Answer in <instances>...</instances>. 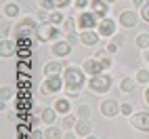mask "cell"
<instances>
[{
  "label": "cell",
  "instance_id": "cell-5",
  "mask_svg": "<svg viewBox=\"0 0 149 139\" xmlns=\"http://www.w3.org/2000/svg\"><path fill=\"white\" fill-rule=\"evenodd\" d=\"M76 21H78V32H86V29H97L101 19L88 8V11H80V15L76 17Z\"/></svg>",
  "mask_w": 149,
  "mask_h": 139
},
{
  "label": "cell",
  "instance_id": "cell-11",
  "mask_svg": "<svg viewBox=\"0 0 149 139\" xmlns=\"http://www.w3.org/2000/svg\"><path fill=\"white\" fill-rule=\"evenodd\" d=\"M130 124L139 131H145L149 133V112H134L130 116Z\"/></svg>",
  "mask_w": 149,
  "mask_h": 139
},
{
  "label": "cell",
  "instance_id": "cell-44",
  "mask_svg": "<svg viewBox=\"0 0 149 139\" xmlns=\"http://www.w3.org/2000/svg\"><path fill=\"white\" fill-rule=\"evenodd\" d=\"M143 57H145V61H147V63H149V48H147V51H145V53H143Z\"/></svg>",
  "mask_w": 149,
  "mask_h": 139
},
{
  "label": "cell",
  "instance_id": "cell-9",
  "mask_svg": "<svg viewBox=\"0 0 149 139\" xmlns=\"http://www.w3.org/2000/svg\"><path fill=\"white\" fill-rule=\"evenodd\" d=\"M116 27H118V21H113L111 17H105V19L99 21L97 32L101 34V38H113L116 36Z\"/></svg>",
  "mask_w": 149,
  "mask_h": 139
},
{
  "label": "cell",
  "instance_id": "cell-31",
  "mask_svg": "<svg viewBox=\"0 0 149 139\" xmlns=\"http://www.w3.org/2000/svg\"><path fill=\"white\" fill-rule=\"evenodd\" d=\"M11 95H13V88L11 86H2V88H0V101H8Z\"/></svg>",
  "mask_w": 149,
  "mask_h": 139
},
{
  "label": "cell",
  "instance_id": "cell-18",
  "mask_svg": "<svg viewBox=\"0 0 149 139\" xmlns=\"http://www.w3.org/2000/svg\"><path fill=\"white\" fill-rule=\"evenodd\" d=\"M136 78H130V76H124L122 80H120V93H134L136 91Z\"/></svg>",
  "mask_w": 149,
  "mask_h": 139
},
{
  "label": "cell",
  "instance_id": "cell-39",
  "mask_svg": "<svg viewBox=\"0 0 149 139\" xmlns=\"http://www.w3.org/2000/svg\"><path fill=\"white\" fill-rule=\"evenodd\" d=\"M105 48H107V51L113 55V53H118V48H120V46H118V44H116V42L111 40V42H107V44H105Z\"/></svg>",
  "mask_w": 149,
  "mask_h": 139
},
{
  "label": "cell",
  "instance_id": "cell-6",
  "mask_svg": "<svg viewBox=\"0 0 149 139\" xmlns=\"http://www.w3.org/2000/svg\"><path fill=\"white\" fill-rule=\"evenodd\" d=\"M61 88H65V78H63V74L46 76V78H44V82H42V93H44V95L59 93Z\"/></svg>",
  "mask_w": 149,
  "mask_h": 139
},
{
  "label": "cell",
  "instance_id": "cell-15",
  "mask_svg": "<svg viewBox=\"0 0 149 139\" xmlns=\"http://www.w3.org/2000/svg\"><path fill=\"white\" fill-rule=\"evenodd\" d=\"M91 11L99 19H105V17H109V4L105 0H91Z\"/></svg>",
  "mask_w": 149,
  "mask_h": 139
},
{
  "label": "cell",
  "instance_id": "cell-13",
  "mask_svg": "<svg viewBox=\"0 0 149 139\" xmlns=\"http://www.w3.org/2000/svg\"><path fill=\"white\" fill-rule=\"evenodd\" d=\"M99 40H101V34L97 29H86V32H80V42L84 46H97Z\"/></svg>",
  "mask_w": 149,
  "mask_h": 139
},
{
  "label": "cell",
  "instance_id": "cell-42",
  "mask_svg": "<svg viewBox=\"0 0 149 139\" xmlns=\"http://www.w3.org/2000/svg\"><path fill=\"white\" fill-rule=\"evenodd\" d=\"M8 29H11V27H8V23H4V21H2V25H0V32H2V38H4V34H8Z\"/></svg>",
  "mask_w": 149,
  "mask_h": 139
},
{
  "label": "cell",
  "instance_id": "cell-28",
  "mask_svg": "<svg viewBox=\"0 0 149 139\" xmlns=\"http://www.w3.org/2000/svg\"><path fill=\"white\" fill-rule=\"evenodd\" d=\"M36 6L38 8H44V11H55L57 2H55V0H36Z\"/></svg>",
  "mask_w": 149,
  "mask_h": 139
},
{
  "label": "cell",
  "instance_id": "cell-2",
  "mask_svg": "<svg viewBox=\"0 0 149 139\" xmlns=\"http://www.w3.org/2000/svg\"><path fill=\"white\" fill-rule=\"evenodd\" d=\"M38 25H40V21L36 17H21V21L15 25V34L17 38H36Z\"/></svg>",
  "mask_w": 149,
  "mask_h": 139
},
{
  "label": "cell",
  "instance_id": "cell-30",
  "mask_svg": "<svg viewBox=\"0 0 149 139\" xmlns=\"http://www.w3.org/2000/svg\"><path fill=\"white\" fill-rule=\"evenodd\" d=\"M120 114L130 118V116L134 114V107H132V103H122V105H120Z\"/></svg>",
  "mask_w": 149,
  "mask_h": 139
},
{
  "label": "cell",
  "instance_id": "cell-34",
  "mask_svg": "<svg viewBox=\"0 0 149 139\" xmlns=\"http://www.w3.org/2000/svg\"><path fill=\"white\" fill-rule=\"evenodd\" d=\"M139 15H141V19H143L145 23H149V0L145 2V6L141 8V13H139Z\"/></svg>",
  "mask_w": 149,
  "mask_h": 139
},
{
  "label": "cell",
  "instance_id": "cell-33",
  "mask_svg": "<svg viewBox=\"0 0 149 139\" xmlns=\"http://www.w3.org/2000/svg\"><path fill=\"white\" fill-rule=\"evenodd\" d=\"M74 6L80 11H86V8H91V0H74Z\"/></svg>",
  "mask_w": 149,
  "mask_h": 139
},
{
  "label": "cell",
  "instance_id": "cell-4",
  "mask_svg": "<svg viewBox=\"0 0 149 139\" xmlns=\"http://www.w3.org/2000/svg\"><path fill=\"white\" fill-rule=\"evenodd\" d=\"M113 80H111V76L109 74H99V76H91L88 78V88L95 93V95H105L109 88H111Z\"/></svg>",
  "mask_w": 149,
  "mask_h": 139
},
{
  "label": "cell",
  "instance_id": "cell-20",
  "mask_svg": "<svg viewBox=\"0 0 149 139\" xmlns=\"http://www.w3.org/2000/svg\"><path fill=\"white\" fill-rule=\"evenodd\" d=\"M63 70H65V65L55 59V61H48V63L44 65V74H46V76H55V74H63Z\"/></svg>",
  "mask_w": 149,
  "mask_h": 139
},
{
  "label": "cell",
  "instance_id": "cell-10",
  "mask_svg": "<svg viewBox=\"0 0 149 139\" xmlns=\"http://www.w3.org/2000/svg\"><path fill=\"white\" fill-rule=\"evenodd\" d=\"M82 70L86 72L88 78H91V76H99V74H103V72H105V67L101 65V61H99V59H95V57L84 59V61H82Z\"/></svg>",
  "mask_w": 149,
  "mask_h": 139
},
{
  "label": "cell",
  "instance_id": "cell-25",
  "mask_svg": "<svg viewBox=\"0 0 149 139\" xmlns=\"http://www.w3.org/2000/svg\"><path fill=\"white\" fill-rule=\"evenodd\" d=\"M61 29H63L65 34L76 32V29H78V21H76V19H72V17H67L65 21H63V25H61Z\"/></svg>",
  "mask_w": 149,
  "mask_h": 139
},
{
  "label": "cell",
  "instance_id": "cell-14",
  "mask_svg": "<svg viewBox=\"0 0 149 139\" xmlns=\"http://www.w3.org/2000/svg\"><path fill=\"white\" fill-rule=\"evenodd\" d=\"M74 131H76V135L78 137H88V135H91L93 133V122H91V118H78V122H76V128H74Z\"/></svg>",
  "mask_w": 149,
  "mask_h": 139
},
{
  "label": "cell",
  "instance_id": "cell-26",
  "mask_svg": "<svg viewBox=\"0 0 149 139\" xmlns=\"http://www.w3.org/2000/svg\"><path fill=\"white\" fill-rule=\"evenodd\" d=\"M134 78H136L139 84H149V67H141Z\"/></svg>",
  "mask_w": 149,
  "mask_h": 139
},
{
  "label": "cell",
  "instance_id": "cell-36",
  "mask_svg": "<svg viewBox=\"0 0 149 139\" xmlns=\"http://www.w3.org/2000/svg\"><path fill=\"white\" fill-rule=\"evenodd\" d=\"M29 139H44V131H36V128H32Z\"/></svg>",
  "mask_w": 149,
  "mask_h": 139
},
{
  "label": "cell",
  "instance_id": "cell-21",
  "mask_svg": "<svg viewBox=\"0 0 149 139\" xmlns=\"http://www.w3.org/2000/svg\"><path fill=\"white\" fill-rule=\"evenodd\" d=\"M19 15H21L19 4H15V2H6V4H4V17H6V19H15V17H19Z\"/></svg>",
  "mask_w": 149,
  "mask_h": 139
},
{
  "label": "cell",
  "instance_id": "cell-23",
  "mask_svg": "<svg viewBox=\"0 0 149 139\" xmlns=\"http://www.w3.org/2000/svg\"><path fill=\"white\" fill-rule=\"evenodd\" d=\"M65 15H63V11L61 8H55V11H51V17H48V23H53V25H63V21H65Z\"/></svg>",
  "mask_w": 149,
  "mask_h": 139
},
{
  "label": "cell",
  "instance_id": "cell-35",
  "mask_svg": "<svg viewBox=\"0 0 149 139\" xmlns=\"http://www.w3.org/2000/svg\"><path fill=\"white\" fill-rule=\"evenodd\" d=\"M17 55L21 57V59H29V55H32V51H29V46H19Z\"/></svg>",
  "mask_w": 149,
  "mask_h": 139
},
{
  "label": "cell",
  "instance_id": "cell-7",
  "mask_svg": "<svg viewBox=\"0 0 149 139\" xmlns=\"http://www.w3.org/2000/svg\"><path fill=\"white\" fill-rule=\"evenodd\" d=\"M99 110H101V114L105 118H116L118 114H120V103L116 101V99H101L99 101Z\"/></svg>",
  "mask_w": 149,
  "mask_h": 139
},
{
  "label": "cell",
  "instance_id": "cell-37",
  "mask_svg": "<svg viewBox=\"0 0 149 139\" xmlns=\"http://www.w3.org/2000/svg\"><path fill=\"white\" fill-rule=\"evenodd\" d=\"M113 42H116L118 46H122V44L126 42V36H124V34H116V36H113Z\"/></svg>",
  "mask_w": 149,
  "mask_h": 139
},
{
  "label": "cell",
  "instance_id": "cell-43",
  "mask_svg": "<svg viewBox=\"0 0 149 139\" xmlns=\"http://www.w3.org/2000/svg\"><path fill=\"white\" fill-rule=\"evenodd\" d=\"M63 139H78V135H76V131L72 133V131H67L65 135H63Z\"/></svg>",
  "mask_w": 149,
  "mask_h": 139
},
{
  "label": "cell",
  "instance_id": "cell-41",
  "mask_svg": "<svg viewBox=\"0 0 149 139\" xmlns=\"http://www.w3.org/2000/svg\"><path fill=\"white\" fill-rule=\"evenodd\" d=\"M145 2H147V0H132V4H134V6L139 8V11H141V8L145 6Z\"/></svg>",
  "mask_w": 149,
  "mask_h": 139
},
{
  "label": "cell",
  "instance_id": "cell-29",
  "mask_svg": "<svg viewBox=\"0 0 149 139\" xmlns=\"http://www.w3.org/2000/svg\"><path fill=\"white\" fill-rule=\"evenodd\" d=\"M76 116L78 118H91V107H88V105H78Z\"/></svg>",
  "mask_w": 149,
  "mask_h": 139
},
{
  "label": "cell",
  "instance_id": "cell-1",
  "mask_svg": "<svg viewBox=\"0 0 149 139\" xmlns=\"http://www.w3.org/2000/svg\"><path fill=\"white\" fill-rule=\"evenodd\" d=\"M63 78H65V93L69 99L80 97L82 88L86 86V72L82 70V65H65L63 70Z\"/></svg>",
  "mask_w": 149,
  "mask_h": 139
},
{
  "label": "cell",
  "instance_id": "cell-24",
  "mask_svg": "<svg viewBox=\"0 0 149 139\" xmlns=\"http://www.w3.org/2000/svg\"><path fill=\"white\" fill-rule=\"evenodd\" d=\"M134 42L139 46V51H147V48H149V32H139Z\"/></svg>",
  "mask_w": 149,
  "mask_h": 139
},
{
  "label": "cell",
  "instance_id": "cell-45",
  "mask_svg": "<svg viewBox=\"0 0 149 139\" xmlns=\"http://www.w3.org/2000/svg\"><path fill=\"white\" fill-rule=\"evenodd\" d=\"M145 101H147V105H149V86H147V91H145Z\"/></svg>",
  "mask_w": 149,
  "mask_h": 139
},
{
  "label": "cell",
  "instance_id": "cell-17",
  "mask_svg": "<svg viewBox=\"0 0 149 139\" xmlns=\"http://www.w3.org/2000/svg\"><path fill=\"white\" fill-rule=\"evenodd\" d=\"M57 116H59V112L55 110V107H44V110L40 112V120H42L46 126H51V124L57 122Z\"/></svg>",
  "mask_w": 149,
  "mask_h": 139
},
{
  "label": "cell",
  "instance_id": "cell-32",
  "mask_svg": "<svg viewBox=\"0 0 149 139\" xmlns=\"http://www.w3.org/2000/svg\"><path fill=\"white\" fill-rule=\"evenodd\" d=\"M65 40L69 42V44H78V42H80V34H76V32H69V34H65Z\"/></svg>",
  "mask_w": 149,
  "mask_h": 139
},
{
  "label": "cell",
  "instance_id": "cell-38",
  "mask_svg": "<svg viewBox=\"0 0 149 139\" xmlns=\"http://www.w3.org/2000/svg\"><path fill=\"white\" fill-rule=\"evenodd\" d=\"M19 72H29V59H25V61H19Z\"/></svg>",
  "mask_w": 149,
  "mask_h": 139
},
{
  "label": "cell",
  "instance_id": "cell-12",
  "mask_svg": "<svg viewBox=\"0 0 149 139\" xmlns=\"http://www.w3.org/2000/svg\"><path fill=\"white\" fill-rule=\"evenodd\" d=\"M72 44H69L67 40H57V42H53V46H51V53L57 57V59H65L69 53H72Z\"/></svg>",
  "mask_w": 149,
  "mask_h": 139
},
{
  "label": "cell",
  "instance_id": "cell-3",
  "mask_svg": "<svg viewBox=\"0 0 149 139\" xmlns=\"http://www.w3.org/2000/svg\"><path fill=\"white\" fill-rule=\"evenodd\" d=\"M61 34H65L63 32V29L61 27H59V25H53V23H40V25H38V34H36V38H38V40H40V42H57V38L59 36H61Z\"/></svg>",
  "mask_w": 149,
  "mask_h": 139
},
{
  "label": "cell",
  "instance_id": "cell-22",
  "mask_svg": "<svg viewBox=\"0 0 149 139\" xmlns=\"http://www.w3.org/2000/svg\"><path fill=\"white\" fill-rule=\"evenodd\" d=\"M63 135H65V133H63L57 124L46 126V131H44V139H63Z\"/></svg>",
  "mask_w": 149,
  "mask_h": 139
},
{
  "label": "cell",
  "instance_id": "cell-47",
  "mask_svg": "<svg viewBox=\"0 0 149 139\" xmlns=\"http://www.w3.org/2000/svg\"><path fill=\"white\" fill-rule=\"evenodd\" d=\"M105 2H107V4H113V2H118V0H105Z\"/></svg>",
  "mask_w": 149,
  "mask_h": 139
},
{
  "label": "cell",
  "instance_id": "cell-8",
  "mask_svg": "<svg viewBox=\"0 0 149 139\" xmlns=\"http://www.w3.org/2000/svg\"><path fill=\"white\" fill-rule=\"evenodd\" d=\"M139 19H141V15H139L136 11H122L120 15H118V23H120L122 27H126V29H132V27H136Z\"/></svg>",
  "mask_w": 149,
  "mask_h": 139
},
{
  "label": "cell",
  "instance_id": "cell-19",
  "mask_svg": "<svg viewBox=\"0 0 149 139\" xmlns=\"http://www.w3.org/2000/svg\"><path fill=\"white\" fill-rule=\"evenodd\" d=\"M55 110L61 116H67L69 112H72V101H69V97H59L55 101Z\"/></svg>",
  "mask_w": 149,
  "mask_h": 139
},
{
  "label": "cell",
  "instance_id": "cell-46",
  "mask_svg": "<svg viewBox=\"0 0 149 139\" xmlns=\"http://www.w3.org/2000/svg\"><path fill=\"white\" fill-rule=\"evenodd\" d=\"M84 139H99V137H97V135H93V133H91V135H88V137H84Z\"/></svg>",
  "mask_w": 149,
  "mask_h": 139
},
{
  "label": "cell",
  "instance_id": "cell-16",
  "mask_svg": "<svg viewBox=\"0 0 149 139\" xmlns=\"http://www.w3.org/2000/svg\"><path fill=\"white\" fill-rule=\"evenodd\" d=\"M17 51H19V44L17 42L2 38V42H0V55H2V57H13Z\"/></svg>",
  "mask_w": 149,
  "mask_h": 139
},
{
  "label": "cell",
  "instance_id": "cell-27",
  "mask_svg": "<svg viewBox=\"0 0 149 139\" xmlns=\"http://www.w3.org/2000/svg\"><path fill=\"white\" fill-rule=\"evenodd\" d=\"M76 122H78V116L74 114H67V116H63V128H67V131H72V128H76Z\"/></svg>",
  "mask_w": 149,
  "mask_h": 139
},
{
  "label": "cell",
  "instance_id": "cell-40",
  "mask_svg": "<svg viewBox=\"0 0 149 139\" xmlns=\"http://www.w3.org/2000/svg\"><path fill=\"white\" fill-rule=\"evenodd\" d=\"M55 2H57V8L63 11V8H67L69 4H72V0H55Z\"/></svg>",
  "mask_w": 149,
  "mask_h": 139
}]
</instances>
